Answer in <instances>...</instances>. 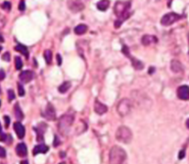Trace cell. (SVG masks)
<instances>
[{
    "label": "cell",
    "mask_w": 189,
    "mask_h": 164,
    "mask_svg": "<svg viewBox=\"0 0 189 164\" xmlns=\"http://www.w3.org/2000/svg\"><path fill=\"white\" fill-rule=\"evenodd\" d=\"M129 8H130V2H123V1H118L115 4L114 7V12L118 16V20L115 22V28H120L121 25L127 20L130 13H129Z\"/></svg>",
    "instance_id": "6da1fadb"
},
{
    "label": "cell",
    "mask_w": 189,
    "mask_h": 164,
    "mask_svg": "<svg viewBox=\"0 0 189 164\" xmlns=\"http://www.w3.org/2000/svg\"><path fill=\"white\" fill-rule=\"evenodd\" d=\"M74 120H75V115L74 113H66L64 114L59 120V123H58V129L60 131L61 134L63 135H68V133L70 132V129L74 123Z\"/></svg>",
    "instance_id": "7a4b0ae2"
},
{
    "label": "cell",
    "mask_w": 189,
    "mask_h": 164,
    "mask_svg": "<svg viewBox=\"0 0 189 164\" xmlns=\"http://www.w3.org/2000/svg\"><path fill=\"white\" fill-rule=\"evenodd\" d=\"M127 159V152L124 148H122L119 146H114L110 151L109 155V160L110 163H116V164H121L124 163Z\"/></svg>",
    "instance_id": "3957f363"
},
{
    "label": "cell",
    "mask_w": 189,
    "mask_h": 164,
    "mask_svg": "<svg viewBox=\"0 0 189 164\" xmlns=\"http://www.w3.org/2000/svg\"><path fill=\"white\" fill-rule=\"evenodd\" d=\"M132 132L127 126H121L116 132L117 141L124 142V144H129L132 141Z\"/></svg>",
    "instance_id": "277c9868"
},
{
    "label": "cell",
    "mask_w": 189,
    "mask_h": 164,
    "mask_svg": "<svg viewBox=\"0 0 189 164\" xmlns=\"http://www.w3.org/2000/svg\"><path fill=\"white\" fill-rule=\"evenodd\" d=\"M131 106H132L131 101L128 98H123L118 104L117 111L121 116H127L131 111Z\"/></svg>",
    "instance_id": "5b68a950"
},
{
    "label": "cell",
    "mask_w": 189,
    "mask_h": 164,
    "mask_svg": "<svg viewBox=\"0 0 189 164\" xmlns=\"http://www.w3.org/2000/svg\"><path fill=\"white\" fill-rule=\"evenodd\" d=\"M87 0H68V8L74 13H78L85 8Z\"/></svg>",
    "instance_id": "8992f818"
},
{
    "label": "cell",
    "mask_w": 189,
    "mask_h": 164,
    "mask_svg": "<svg viewBox=\"0 0 189 164\" xmlns=\"http://www.w3.org/2000/svg\"><path fill=\"white\" fill-rule=\"evenodd\" d=\"M181 18L180 15H178L177 13H174V12H171V13H167L166 15H164L161 19V24L165 27H167V26H171L172 24H174L176 22Z\"/></svg>",
    "instance_id": "52a82bcc"
},
{
    "label": "cell",
    "mask_w": 189,
    "mask_h": 164,
    "mask_svg": "<svg viewBox=\"0 0 189 164\" xmlns=\"http://www.w3.org/2000/svg\"><path fill=\"white\" fill-rule=\"evenodd\" d=\"M177 97L181 100H189V87L188 85H181L177 91Z\"/></svg>",
    "instance_id": "ba28073f"
},
{
    "label": "cell",
    "mask_w": 189,
    "mask_h": 164,
    "mask_svg": "<svg viewBox=\"0 0 189 164\" xmlns=\"http://www.w3.org/2000/svg\"><path fill=\"white\" fill-rule=\"evenodd\" d=\"M42 116L45 117L49 121H52V120L56 119V112H55V109H54V106L51 103H48L47 104Z\"/></svg>",
    "instance_id": "9c48e42d"
},
{
    "label": "cell",
    "mask_w": 189,
    "mask_h": 164,
    "mask_svg": "<svg viewBox=\"0 0 189 164\" xmlns=\"http://www.w3.org/2000/svg\"><path fill=\"white\" fill-rule=\"evenodd\" d=\"M33 77H34V74L32 71H23V72L19 75V79L22 83L27 84V83H30L33 79Z\"/></svg>",
    "instance_id": "30bf717a"
},
{
    "label": "cell",
    "mask_w": 189,
    "mask_h": 164,
    "mask_svg": "<svg viewBox=\"0 0 189 164\" xmlns=\"http://www.w3.org/2000/svg\"><path fill=\"white\" fill-rule=\"evenodd\" d=\"M94 111L97 114H99V115H102V114H105V113L108 111V107L105 104H103L102 102H100L99 100H95Z\"/></svg>",
    "instance_id": "8fae6325"
},
{
    "label": "cell",
    "mask_w": 189,
    "mask_h": 164,
    "mask_svg": "<svg viewBox=\"0 0 189 164\" xmlns=\"http://www.w3.org/2000/svg\"><path fill=\"white\" fill-rule=\"evenodd\" d=\"M14 130H15V133L17 134V136H18L19 139H23L25 137L26 129H25V127L22 124H21L20 122L14 123Z\"/></svg>",
    "instance_id": "7c38bea8"
},
{
    "label": "cell",
    "mask_w": 189,
    "mask_h": 164,
    "mask_svg": "<svg viewBox=\"0 0 189 164\" xmlns=\"http://www.w3.org/2000/svg\"><path fill=\"white\" fill-rule=\"evenodd\" d=\"M171 69L173 73H181L183 71V66L178 60H172L171 62Z\"/></svg>",
    "instance_id": "4fadbf2b"
},
{
    "label": "cell",
    "mask_w": 189,
    "mask_h": 164,
    "mask_svg": "<svg viewBox=\"0 0 189 164\" xmlns=\"http://www.w3.org/2000/svg\"><path fill=\"white\" fill-rule=\"evenodd\" d=\"M158 39L155 35H149V34H145L142 37V39H141V42L143 45H149L151 44L152 42H157Z\"/></svg>",
    "instance_id": "5bb4252c"
},
{
    "label": "cell",
    "mask_w": 189,
    "mask_h": 164,
    "mask_svg": "<svg viewBox=\"0 0 189 164\" xmlns=\"http://www.w3.org/2000/svg\"><path fill=\"white\" fill-rule=\"evenodd\" d=\"M49 151V146H47L46 145H38L36 146H34L33 151H32V153L33 155H37L39 153H45Z\"/></svg>",
    "instance_id": "9a60e30c"
},
{
    "label": "cell",
    "mask_w": 189,
    "mask_h": 164,
    "mask_svg": "<svg viewBox=\"0 0 189 164\" xmlns=\"http://www.w3.org/2000/svg\"><path fill=\"white\" fill-rule=\"evenodd\" d=\"M16 152L19 156H22V157H24V156L27 154V148L24 142H21V144H19L16 146Z\"/></svg>",
    "instance_id": "2e32d148"
},
{
    "label": "cell",
    "mask_w": 189,
    "mask_h": 164,
    "mask_svg": "<svg viewBox=\"0 0 189 164\" xmlns=\"http://www.w3.org/2000/svg\"><path fill=\"white\" fill-rule=\"evenodd\" d=\"M97 9L98 10H100V11H106L108 8H109V6H110V1L109 0H100L99 2L97 3Z\"/></svg>",
    "instance_id": "e0dca14e"
},
{
    "label": "cell",
    "mask_w": 189,
    "mask_h": 164,
    "mask_svg": "<svg viewBox=\"0 0 189 164\" xmlns=\"http://www.w3.org/2000/svg\"><path fill=\"white\" fill-rule=\"evenodd\" d=\"M128 57H129V58H130V61L132 63V66H133L136 70H142L144 68V65H143V63L141 61H139V60L135 59L134 57L130 56V54Z\"/></svg>",
    "instance_id": "ac0fdd59"
},
{
    "label": "cell",
    "mask_w": 189,
    "mask_h": 164,
    "mask_svg": "<svg viewBox=\"0 0 189 164\" xmlns=\"http://www.w3.org/2000/svg\"><path fill=\"white\" fill-rule=\"evenodd\" d=\"M87 26L86 25H83V24H80V25H78L75 28V33L78 34V35H81L83 33H85L87 32Z\"/></svg>",
    "instance_id": "d6986e66"
},
{
    "label": "cell",
    "mask_w": 189,
    "mask_h": 164,
    "mask_svg": "<svg viewBox=\"0 0 189 164\" xmlns=\"http://www.w3.org/2000/svg\"><path fill=\"white\" fill-rule=\"evenodd\" d=\"M14 114H15V117L18 120H23L24 119V113H23L22 110H21L20 106H19V103L15 104V107H14Z\"/></svg>",
    "instance_id": "ffe728a7"
},
{
    "label": "cell",
    "mask_w": 189,
    "mask_h": 164,
    "mask_svg": "<svg viewBox=\"0 0 189 164\" xmlns=\"http://www.w3.org/2000/svg\"><path fill=\"white\" fill-rule=\"evenodd\" d=\"M15 50L21 52L23 55H25L26 58H29V50H27V46L23 45V44H18L15 46Z\"/></svg>",
    "instance_id": "44dd1931"
},
{
    "label": "cell",
    "mask_w": 189,
    "mask_h": 164,
    "mask_svg": "<svg viewBox=\"0 0 189 164\" xmlns=\"http://www.w3.org/2000/svg\"><path fill=\"white\" fill-rule=\"evenodd\" d=\"M71 88V82H64L61 84V85L58 88V90L60 94H66V92Z\"/></svg>",
    "instance_id": "7402d4cb"
},
{
    "label": "cell",
    "mask_w": 189,
    "mask_h": 164,
    "mask_svg": "<svg viewBox=\"0 0 189 164\" xmlns=\"http://www.w3.org/2000/svg\"><path fill=\"white\" fill-rule=\"evenodd\" d=\"M44 59L47 64H51L52 60V52L50 50H45L44 51Z\"/></svg>",
    "instance_id": "603a6c76"
},
{
    "label": "cell",
    "mask_w": 189,
    "mask_h": 164,
    "mask_svg": "<svg viewBox=\"0 0 189 164\" xmlns=\"http://www.w3.org/2000/svg\"><path fill=\"white\" fill-rule=\"evenodd\" d=\"M15 67L17 70H21L23 67V61L21 59V57H19V56L15 57Z\"/></svg>",
    "instance_id": "cb8c5ba5"
},
{
    "label": "cell",
    "mask_w": 189,
    "mask_h": 164,
    "mask_svg": "<svg viewBox=\"0 0 189 164\" xmlns=\"http://www.w3.org/2000/svg\"><path fill=\"white\" fill-rule=\"evenodd\" d=\"M1 8L5 11H10L11 10V3L9 1H4L1 4Z\"/></svg>",
    "instance_id": "d4e9b609"
},
{
    "label": "cell",
    "mask_w": 189,
    "mask_h": 164,
    "mask_svg": "<svg viewBox=\"0 0 189 164\" xmlns=\"http://www.w3.org/2000/svg\"><path fill=\"white\" fill-rule=\"evenodd\" d=\"M18 90H19V95L20 96H24L25 95V89L22 85V84H18Z\"/></svg>",
    "instance_id": "484cf974"
},
{
    "label": "cell",
    "mask_w": 189,
    "mask_h": 164,
    "mask_svg": "<svg viewBox=\"0 0 189 164\" xmlns=\"http://www.w3.org/2000/svg\"><path fill=\"white\" fill-rule=\"evenodd\" d=\"M13 99H15V94H14L13 90H8V101L11 102Z\"/></svg>",
    "instance_id": "4316f807"
},
{
    "label": "cell",
    "mask_w": 189,
    "mask_h": 164,
    "mask_svg": "<svg viewBox=\"0 0 189 164\" xmlns=\"http://www.w3.org/2000/svg\"><path fill=\"white\" fill-rule=\"evenodd\" d=\"M19 10H20V11H25V10H26L25 0H21V1H20V3H19Z\"/></svg>",
    "instance_id": "83f0119b"
},
{
    "label": "cell",
    "mask_w": 189,
    "mask_h": 164,
    "mask_svg": "<svg viewBox=\"0 0 189 164\" xmlns=\"http://www.w3.org/2000/svg\"><path fill=\"white\" fill-rule=\"evenodd\" d=\"M122 51H123V53H124V55H127V56L129 55V49H128V47L127 45H124V44L123 45Z\"/></svg>",
    "instance_id": "f1b7e54d"
},
{
    "label": "cell",
    "mask_w": 189,
    "mask_h": 164,
    "mask_svg": "<svg viewBox=\"0 0 189 164\" xmlns=\"http://www.w3.org/2000/svg\"><path fill=\"white\" fill-rule=\"evenodd\" d=\"M6 157V151L5 148L0 146V158H5Z\"/></svg>",
    "instance_id": "f546056e"
},
{
    "label": "cell",
    "mask_w": 189,
    "mask_h": 164,
    "mask_svg": "<svg viewBox=\"0 0 189 164\" xmlns=\"http://www.w3.org/2000/svg\"><path fill=\"white\" fill-rule=\"evenodd\" d=\"M2 59L4 60V61H10V53L9 52H6V53H4L3 54V56H2Z\"/></svg>",
    "instance_id": "4dcf8cb0"
},
{
    "label": "cell",
    "mask_w": 189,
    "mask_h": 164,
    "mask_svg": "<svg viewBox=\"0 0 189 164\" xmlns=\"http://www.w3.org/2000/svg\"><path fill=\"white\" fill-rule=\"evenodd\" d=\"M4 121H5V127L8 128L9 124H10V118H9V116H4Z\"/></svg>",
    "instance_id": "1f68e13d"
},
{
    "label": "cell",
    "mask_w": 189,
    "mask_h": 164,
    "mask_svg": "<svg viewBox=\"0 0 189 164\" xmlns=\"http://www.w3.org/2000/svg\"><path fill=\"white\" fill-rule=\"evenodd\" d=\"M5 76H6V74L4 72V70L0 69V81H3L5 79Z\"/></svg>",
    "instance_id": "d6a6232c"
},
{
    "label": "cell",
    "mask_w": 189,
    "mask_h": 164,
    "mask_svg": "<svg viewBox=\"0 0 189 164\" xmlns=\"http://www.w3.org/2000/svg\"><path fill=\"white\" fill-rule=\"evenodd\" d=\"M57 63H58V65L59 66H61V64H62V57H61V55L60 54H57Z\"/></svg>",
    "instance_id": "836d02e7"
},
{
    "label": "cell",
    "mask_w": 189,
    "mask_h": 164,
    "mask_svg": "<svg viewBox=\"0 0 189 164\" xmlns=\"http://www.w3.org/2000/svg\"><path fill=\"white\" fill-rule=\"evenodd\" d=\"M184 156H185V151H181L179 152L178 158H179V159H182V158H184Z\"/></svg>",
    "instance_id": "e575fe53"
},
{
    "label": "cell",
    "mask_w": 189,
    "mask_h": 164,
    "mask_svg": "<svg viewBox=\"0 0 189 164\" xmlns=\"http://www.w3.org/2000/svg\"><path fill=\"white\" fill-rule=\"evenodd\" d=\"M59 144H60V141H59V140H58V137H57V136H55V142H54V146H57Z\"/></svg>",
    "instance_id": "d590c367"
},
{
    "label": "cell",
    "mask_w": 189,
    "mask_h": 164,
    "mask_svg": "<svg viewBox=\"0 0 189 164\" xmlns=\"http://www.w3.org/2000/svg\"><path fill=\"white\" fill-rule=\"evenodd\" d=\"M155 71V68L154 67H150V70H149V74H153V72Z\"/></svg>",
    "instance_id": "8d00e7d4"
},
{
    "label": "cell",
    "mask_w": 189,
    "mask_h": 164,
    "mask_svg": "<svg viewBox=\"0 0 189 164\" xmlns=\"http://www.w3.org/2000/svg\"><path fill=\"white\" fill-rule=\"evenodd\" d=\"M4 41V38H3V37L1 34H0V42H3Z\"/></svg>",
    "instance_id": "74e56055"
},
{
    "label": "cell",
    "mask_w": 189,
    "mask_h": 164,
    "mask_svg": "<svg viewBox=\"0 0 189 164\" xmlns=\"http://www.w3.org/2000/svg\"><path fill=\"white\" fill-rule=\"evenodd\" d=\"M186 127H187L188 129H189V119H188V120L186 121Z\"/></svg>",
    "instance_id": "f35d334b"
},
{
    "label": "cell",
    "mask_w": 189,
    "mask_h": 164,
    "mask_svg": "<svg viewBox=\"0 0 189 164\" xmlns=\"http://www.w3.org/2000/svg\"><path fill=\"white\" fill-rule=\"evenodd\" d=\"M1 133H2V126L0 124V135H1Z\"/></svg>",
    "instance_id": "ab89813d"
},
{
    "label": "cell",
    "mask_w": 189,
    "mask_h": 164,
    "mask_svg": "<svg viewBox=\"0 0 189 164\" xmlns=\"http://www.w3.org/2000/svg\"><path fill=\"white\" fill-rule=\"evenodd\" d=\"M21 163H22V164H27V163H29V162H27V160H25V161H22Z\"/></svg>",
    "instance_id": "60d3db41"
},
{
    "label": "cell",
    "mask_w": 189,
    "mask_h": 164,
    "mask_svg": "<svg viewBox=\"0 0 189 164\" xmlns=\"http://www.w3.org/2000/svg\"><path fill=\"white\" fill-rule=\"evenodd\" d=\"M167 1H169V3H167V4H169V5H167V6H171V3H172V0H167Z\"/></svg>",
    "instance_id": "b9f144b4"
},
{
    "label": "cell",
    "mask_w": 189,
    "mask_h": 164,
    "mask_svg": "<svg viewBox=\"0 0 189 164\" xmlns=\"http://www.w3.org/2000/svg\"><path fill=\"white\" fill-rule=\"evenodd\" d=\"M1 50H2V46H0V52H1Z\"/></svg>",
    "instance_id": "7bdbcfd3"
},
{
    "label": "cell",
    "mask_w": 189,
    "mask_h": 164,
    "mask_svg": "<svg viewBox=\"0 0 189 164\" xmlns=\"http://www.w3.org/2000/svg\"><path fill=\"white\" fill-rule=\"evenodd\" d=\"M188 42H189V33H188Z\"/></svg>",
    "instance_id": "ee69618b"
},
{
    "label": "cell",
    "mask_w": 189,
    "mask_h": 164,
    "mask_svg": "<svg viewBox=\"0 0 189 164\" xmlns=\"http://www.w3.org/2000/svg\"><path fill=\"white\" fill-rule=\"evenodd\" d=\"M0 105H1V101H0Z\"/></svg>",
    "instance_id": "f6af8a7d"
}]
</instances>
